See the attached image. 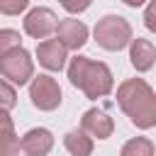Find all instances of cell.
Segmentation results:
<instances>
[{"instance_id":"5bb4252c","label":"cell","mask_w":156,"mask_h":156,"mask_svg":"<svg viewBox=\"0 0 156 156\" xmlns=\"http://www.w3.org/2000/svg\"><path fill=\"white\" fill-rule=\"evenodd\" d=\"M119 156H154V144L146 136H134L122 146Z\"/></svg>"},{"instance_id":"2e32d148","label":"cell","mask_w":156,"mask_h":156,"mask_svg":"<svg viewBox=\"0 0 156 156\" xmlns=\"http://www.w3.org/2000/svg\"><path fill=\"white\" fill-rule=\"evenodd\" d=\"M15 105H17V93H15V88L0 78V110H7V112H10Z\"/></svg>"},{"instance_id":"d6986e66","label":"cell","mask_w":156,"mask_h":156,"mask_svg":"<svg viewBox=\"0 0 156 156\" xmlns=\"http://www.w3.org/2000/svg\"><path fill=\"white\" fill-rule=\"evenodd\" d=\"M144 24L149 32H156V0H151L144 10Z\"/></svg>"},{"instance_id":"277c9868","label":"cell","mask_w":156,"mask_h":156,"mask_svg":"<svg viewBox=\"0 0 156 156\" xmlns=\"http://www.w3.org/2000/svg\"><path fill=\"white\" fill-rule=\"evenodd\" d=\"M0 73L5 78H10L15 85L29 83V78L34 76V63H32L29 51H24L20 46V49H12L10 54L0 56Z\"/></svg>"},{"instance_id":"5b68a950","label":"cell","mask_w":156,"mask_h":156,"mask_svg":"<svg viewBox=\"0 0 156 156\" xmlns=\"http://www.w3.org/2000/svg\"><path fill=\"white\" fill-rule=\"evenodd\" d=\"M29 98H32V105L44 110V112H51L61 105V88L58 83L51 78V76H37L29 85Z\"/></svg>"},{"instance_id":"ba28073f","label":"cell","mask_w":156,"mask_h":156,"mask_svg":"<svg viewBox=\"0 0 156 156\" xmlns=\"http://www.w3.org/2000/svg\"><path fill=\"white\" fill-rule=\"evenodd\" d=\"M51 146H54V134L44 127H34L20 139V149L24 151V156H46Z\"/></svg>"},{"instance_id":"52a82bcc","label":"cell","mask_w":156,"mask_h":156,"mask_svg":"<svg viewBox=\"0 0 156 156\" xmlns=\"http://www.w3.org/2000/svg\"><path fill=\"white\" fill-rule=\"evenodd\" d=\"M80 129H83L88 136L107 139V136H112V132H115V122H112V117H110L107 112L93 107V110L83 112V117H80Z\"/></svg>"},{"instance_id":"7a4b0ae2","label":"cell","mask_w":156,"mask_h":156,"mask_svg":"<svg viewBox=\"0 0 156 156\" xmlns=\"http://www.w3.org/2000/svg\"><path fill=\"white\" fill-rule=\"evenodd\" d=\"M68 78L71 83L85 93V98L98 100L112 93V71L102 63V61H93L88 56H76L68 66Z\"/></svg>"},{"instance_id":"4fadbf2b","label":"cell","mask_w":156,"mask_h":156,"mask_svg":"<svg viewBox=\"0 0 156 156\" xmlns=\"http://www.w3.org/2000/svg\"><path fill=\"white\" fill-rule=\"evenodd\" d=\"M63 146L68 149L71 156H90L93 154V139L83 129H71L63 136Z\"/></svg>"},{"instance_id":"8992f818","label":"cell","mask_w":156,"mask_h":156,"mask_svg":"<svg viewBox=\"0 0 156 156\" xmlns=\"http://www.w3.org/2000/svg\"><path fill=\"white\" fill-rule=\"evenodd\" d=\"M58 20L54 15V10L49 7H34L27 17H24V32L32 39H46L51 34H56Z\"/></svg>"},{"instance_id":"6da1fadb","label":"cell","mask_w":156,"mask_h":156,"mask_svg":"<svg viewBox=\"0 0 156 156\" xmlns=\"http://www.w3.org/2000/svg\"><path fill=\"white\" fill-rule=\"evenodd\" d=\"M117 105L139 129L156 124V93L144 78H129L117 88Z\"/></svg>"},{"instance_id":"30bf717a","label":"cell","mask_w":156,"mask_h":156,"mask_svg":"<svg viewBox=\"0 0 156 156\" xmlns=\"http://www.w3.org/2000/svg\"><path fill=\"white\" fill-rule=\"evenodd\" d=\"M66 51L68 49L58 39H44L37 46V58L46 71H61L63 63H66Z\"/></svg>"},{"instance_id":"ffe728a7","label":"cell","mask_w":156,"mask_h":156,"mask_svg":"<svg viewBox=\"0 0 156 156\" xmlns=\"http://www.w3.org/2000/svg\"><path fill=\"white\" fill-rule=\"evenodd\" d=\"M124 5H129V7H139V5H144L146 0H122Z\"/></svg>"},{"instance_id":"9c48e42d","label":"cell","mask_w":156,"mask_h":156,"mask_svg":"<svg viewBox=\"0 0 156 156\" xmlns=\"http://www.w3.org/2000/svg\"><path fill=\"white\" fill-rule=\"evenodd\" d=\"M56 39L66 46V49H80L88 41V27L80 20H61L56 27Z\"/></svg>"},{"instance_id":"3957f363","label":"cell","mask_w":156,"mask_h":156,"mask_svg":"<svg viewBox=\"0 0 156 156\" xmlns=\"http://www.w3.org/2000/svg\"><path fill=\"white\" fill-rule=\"evenodd\" d=\"M93 34H95L98 46H102L107 51H119L132 41V27L119 15H105L102 20H98Z\"/></svg>"},{"instance_id":"7c38bea8","label":"cell","mask_w":156,"mask_h":156,"mask_svg":"<svg viewBox=\"0 0 156 156\" xmlns=\"http://www.w3.org/2000/svg\"><path fill=\"white\" fill-rule=\"evenodd\" d=\"M20 154V136L15 132L12 117L7 110H0V156H17Z\"/></svg>"},{"instance_id":"9a60e30c","label":"cell","mask_w":156,"mask_h":156,"mask_svg":"<svg viewBox=\"0 0 156 156\" xmlns=\"http://www.w3.org/2000/svg\"><path fill=\"white\" fill-rule=\"evenodd\" d=\"M20 41H22L20 32H15V29H0V56L10 54L12 49H20Z\"/></svg>"},{"instance_id":"e0dca14e","label":"cell","mask_w":156,"mask_h":156,"mask_svg":"<svg viewBox=\"0 0 156 156\" xmlns=\"http://www.w3.org/2000/svg\"><path fill=\"white\" fill-rule=\"evenodd\" d=\"M29 0H0V12L2 15H20L22 10H27Z\"/></svg>"},{"instance_id":"ac0fdd59","label":"cell","mask_w":156,"mask_h":156,"mask_svg":"<svg viewBox=\"0 0 156 156\" xmlns=\"http://www.w3.org/2000/svg\"><path fill=\"white\" fill-rule=\"evenodd\" d=\"M58 2H61V7H63L66 12L76 15V12H83V10H88L93 0H58Z\"/></svg>"},{"instance_id":"8fae6325","label":"cell","mask_w":156,"mask_h":156,"mask_svg":"<svg viewBox=\"0 0 156 156\" xmlns=\"http://www.w3.org/2000/svg\"><path fill=\"white\" fill-rule=\"evenodd\" d=\"M129 58L136 71H149L156 63V49L149 39H132L129 41Z\"/></svg>"}]
</instances>
